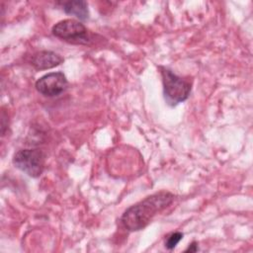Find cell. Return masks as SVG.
Segmentation results:
<instances>
[{
  "mask_svg": "<svg viewBox=\"0 0 253 253\" xmlns=\"http://www.w3.org/2000/svg\"><path fill=\"white\" fill-rule=\"evenodd\" d=\"M198 250H199L198 243H197L196 241H193L191 244H189V246H188V248L185 250V252H186V253H188V252L193 253V252H197Z\"/></svg>",
  "mask_w": 253,
  "mask_h": 253,
  "instance_id": "obj_9",
  "label": "cell"
},
{
  "mask_svg": "<svg viewBox=\"0 0 253 253\" xmlns=\"http://www.w3.org/2000/svg\"><path fill=\"white\" fill-rule=\"evenodd\" d=\"M63 60V57L54 51L41 50L32 56L31 64L37 70H45L59 65Z\"/></svg>",
  "mask_w": 253,
  "mask_h": 253,
  "instance_id": "obj_6",
  "label": "cell"
},
{
  "mask_svg": "<svg viewBox=\"0 0 253 253\" xmlns=\"http://www.w3.org/2000/svg\"><path fill=\"white\" fill-rule=\"evenodd\" d=\"M161 68L163 94L165 101L170 106H176L186 101L191 93V84L187 80L173 73L170 69Z\"/></svg>",
  "mask_w": 253,
  "mask_h": 253,
  "instance_id": "obj_2",
  "label": "cell"
},
{
  "mask_svg": "<svg viewBox=\"0 0 253 253\" xmlns=\"http://www.w3.org/2000/svg\"><path fill=\"white\" fill-rule=\"evenodd\" d=\"M13 163L30 177L37 178L44 169L45 154L40 149H21L15 153Z\"/></svg>",
  "mask_w": 253,
  "mask_h": 253,
  "instance_id": "obj_4",
  "label": "cell"
},
{
  "mask_svg": "<svg viewBox=\"0 0 253 253\" xmlns=\"http://www.w3.org/2000/svg\"><path fill=\"white\" fill-rule=\"evenodd\" d=\"M174 198L172 193L166 191L150 195L126 209L122 215L121 221L128 231L143 229L156 214L172 204Z\"/></svg>",
  "mask_w": 253,
  "mask_h": 253,
  "instance_id": "obj_1",
  "label": "cell"
},
{
  "mask_svg": "<svg viewBox=\"0 0 253 253\" xmlns=\"http://www.w3.org/2000/svg\"><path fill=\"white\" fill-rule=\"evenodd\" d=\"M182 238H183V233L180 232V231H176V232L171 233L165 241V247L168 250L174 249L177 246V244L182 240Z\"/></svg>",
  "mask_w": 253,
  "mask_h": 253,
  "instance_id": "obj_8",
  "label": "cell"
},
{
  "mask_svg": "<svg viewBox=\"0 0 253 253\" xmlns=\"http://www.w3.org/2000/svg\"><path fill=\"white\" fill-rule=\"evenodd\" d=\"M63 11L68 15H73L81 21H85L89 18L88 4L83 0H71L62 4Z\"/></svg>",
  "mask_w": 253,
  "mask_h": 253,
  "instance_id": "obj_7",
  "label": "cell"
},
{
  "mask_svg": "<svg viewBox=\"0 0 253 253\" xmlns=\"http://www.w3.org/2000/svg\"><path fill=\"white\" fill-rule=\"evenodd\" d=\"M52 35L72 44H89L91 35L87 28L79 21L65 19L52 27Z\"/></svg>",
  "mask_w": 253,
  "mask_h": 253,
  "instance_id": "obj_3",
  "label": "cell"
},
{
  "mask_svg": "<svg viewBox=\"0 0 253 253\" xmlns=\"http://www.w3.org/2000/svg\"><path fill=\"white\" fill-rule=\"evenodd\" d=\"M67 86V79L65 75L60 71L47 73L39 78L36 82L37 91L46 97H54L60 95L66 90Z\"/></svg>",
  "mask_w": 253,
  "mask_h": 253,
  "instance_id": "obj_5",
  "label": "cell"
}]
</instances>
